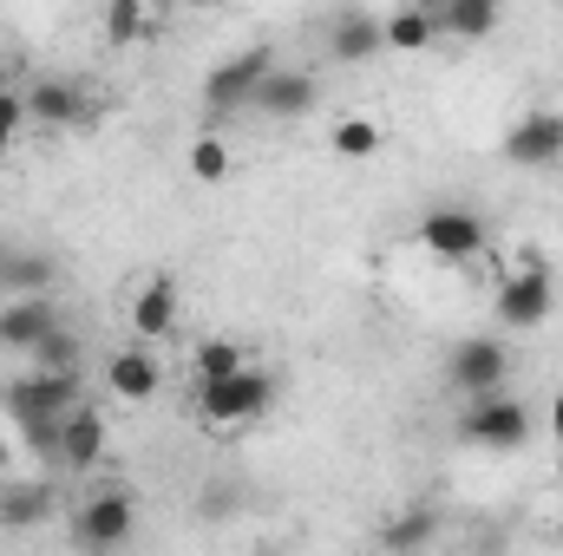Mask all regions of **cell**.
Here are the masks:
<instances>
[{
	"instance_id": "obj_7",
	"label": "cell",
	"mask_w": 563,
	"mask_h": 556,
	"mask_svg": "<svg viewBox=\"0 0 563 556\" xmlns=\"http://www.w3.org/2000/svg\"><path fill=\"white\" fill-rule=\"evenodd\" d=\"M132 531H139V498H132L125 485H112V491H92V498L73 511V537H79L86 551H119Z\"/></svg>"
},
{
	"instance_id": "obj_30",
	"label": "cell",
	"mask_w": 563,
	"mask_h": 556,
	"mask_svg": "<svg viewBox=\"0 0 563 556\" xmlns=\"http://www.w3.org/2000/svg\"><path fill=\"white\" fill-rule=\"evenodd\" d=\"M7 471H13V445L0 438V478H7Z\"/></svg>"
},
{
	"instance_id": "obj_20",
	"label": "cell",
	"mask_w": 563,
	"mask_h": 556,
	"mask_svg": "<svg viewBox=\"0 0 563 556\" xmlns=\"http://www.w3.org/2000/svg\"><path fill=\"white\" fill-rule=\"evenodd\" d=\"M380 26H387V53H426L439 40V20H432L426 0H407L394 13H380Z\"/></svg>"
},
{
	"instance_id": "obj_29",
	"label": "cell",
	"mask_w": 563,
	"mask_h": 556,
	"mask_svg": "<svg viewBox=\"0 0 563 556\" xmlns=\"http://www.w3.org/2000/svg\"><path fill=\"white\" fill-rule=\"evenodd\" d=\"M551 438L563 445V393H551Z\"/></svg>"
},
{
	"instance_id": "obj_27",
	"label": "cell",
	"mask_w": 563,
	"mask_h": 556,
	"mask_svg": "<svg viewBox=\"0 0 563 556\" xmlns=\"http://www.w3.org/2000/svg\"><path fill=\"white\" fill-rule=\"evenodd\" d=\"M538 269H551V256H544L538 243H511V249H498V276H538Z\"/></svg>"
},
{
	"instance_id": "obj_2",
	"label": "cell",
	"mask_w": 563,
	"mask_h": 556,
	"mask_svg": "<svg viewBox=\"0 0 563 556\" xmlns=\"http://www.w3.org/2000/svg\"><path fill=\"white\" fill-rule=\"evenodd\" d=\"M452 432H459V445H472V452H525V445H531V413H525V400H511V393L498 387V393L465 400L459 419H452Z\"/></svg>"
},
{
	"instance_id": "obj_18",
	"label": "cell",
	"mask_w": 563,
	"mask_h": 556,
	"mask_svg": "<svg viewBox=\"0 0 563 556\" xmlns=\"http://www.w3.org/2000/svg\"><path fill=\"white\" fill-rule=\"evenodd\" d=\"M53 504H59V491L46 478H26V485L0 478V531H33L53 518Z\"/></svg>"
},
{
	"instance_id": "obj_5",
	"label": "cell",
	"mask_w": 563,
	"mask_h": 556,
	"mask_svg": "<svg viewBox=\"0 0 563 556\" xmlns=\"http://www.w3.org/2000/svg\"><path fill=\"white\" fill-rule=\"evenodd\" d=\"M505 164H518V170H551L563 164V112L558 105H531V112H518L511 125H505Z\"/></svg>"
},
{
	"instance_id": "obj_24",
	"label": "cell",
	"mask_w": 563,
	"mask_h": 556,
	"mask_svg": "<svg viewBox=\"0 0 563 556\" xmlns=\"http://www.w3.org/2000/svg\"><path fill=\"white\" fill-rule=\"evenodd\" d=\"M106 40H112V46H144V40H151L144 0H106Z\"/></svg>"
},
{
	"instance_id": "obj_25",
	"label": "cell",
	"mask_w": 563,
	"mask_h": 556,
	"mask_svg": "<svg viewBox=\"0 0 563 556\" xmlns=\"http://www.w3.org/2000/svg\"><path fill=\"white\" fill-rule=\"evenodd\" d=\"M197 380H223V374H236V367H250V354L236 347V341H223V334H210V341H197Z\"/></svg>"
},
{
	"instance_id": "obj_8",
	"label": "cell",
	"mask_w": 563,
	"mask_h": 556,
	"mask_svg": "<svg viewBox=\"0 0 563 556\" xmlns=\"http://www.w3.org/2000/svg\"><path fill=\"white\" fill-rule=\"evenodd\" d=\"M269 73H276V46H243L236 59H223V66L203 73V105H210V112H236V105L256 99V86H263Z\"/></svg>"
},
{
	"instance_id": "obj_19",
	"label": "cell",
	"mask_w": 563,
	"mask_h": 556,
	"mask_svg": "<svg viewBox=\"0 0 563 556\" xmlns=\"http://www.w3.org/2000/svg\"><path fill=\"white\" fill-rule=\"evenodd\" d=\"M59 281V263L46 249H7L0 263V294H53Z\"/></svg>"
},
{
	"instance_id": "obj_15",
	"label": "cell",
	"mask_w": 563,
	"mask_h": 556,
	"mask_svg": "<svg viewBox=\"0 0 563 556\" xmlns=\"http://www.w3.org/2000/svg\"><path fill=\"white\" fill-rule=\"evenodd\" d=\"M426 7H432L439 33L459 40V46H478L505 26V0H426Z\"/></svg>"
},
{
	"instance_id": "obj_22",
	"label": "cell",
	"mask_w": 563,
	"mask_h": 556,
	"mask_svg": "<svg viewBox=\"0 0 563 556\" xmlns=\"http://www.w3.org/2000/svg\"><path fill=\"white\" fill-rule=\"evenodd\" d=\"M184 170H190V184H230V170H236V151L223 132H197L190 151H184Z\"/></svg>"
},
{
	"instance_id": "obj_4",
	"label": "cell",
	"mask_w": 563,
	"mask_h": 556,
	"mask_svg": "<svg viewBox=\"0 0 563 556\" xmlns=\"http://www.w3.org/2000/svg\"><path fill=\"white\" fill-rule=\"evenodd\" d=\"M511 380V347L492 341V334H465L452 354H445V387L459 400H478V393H498Z\"/></svg>"
},
{
	"instance_id": "obj_28",
	"label": "cell",
	"mask_w": 563,
	"mask_h": 556,
	"mask_svg": "<svg viewBox=\"0 0 563 556\" xmlns=\"http://www.w3.org/2000/svg\"><path fill=\"white\" fill-rule=\"evenodd\" d=\"M26 125H33V119H26V92H13V86H0V151H7V144L20 138Z\"/></svg>"
},
{
	"instance_id": "obj_9",
	"label": "cell",
	"mask_w": 563,
	"mask_h": 556,
	"mask_svg": "<svg viewBox=\"0 0 563 556\" xmlns=\"http://www.w3.org/2000/svg\"><path fill=\"white\" fill-rule=\"evenodd\" d=\"M26 119L46 125V132H79V125L99 119V105L79 79H33L26 86Z\"/></svg>"
},
{
	"instance_id": "obj_13",
	"label": "cell",
	"mask_w": 563,
	"mask_h": 556,
	"mask_svg": "<svg viewBox=\"0 0 563 556\" xmlns=\"http://www.w3.org/2000/svg\"><path fill=\"white\" fill-rule=\"evenodd\" d=\"M328 53H334V66H367L374 53H387V26H380V13H367V7L334 13V26H328Z\"/></svg>"
},
{
	"instance_id": "obj_23",
	"label": "cell",
	"mask_w": 563,
	"mask_h": 556,
	"mask_svg": "<svg viewBox=\"0 0 563 556\" xmlns=\"http://www.w3.org/2000/svg\"><path fill=\"white\" fill-rule=\"evenodd\" d=\"M432 531H439V518H432L426 504H413V511H400V518L380 524V544H387V551H426Z\"/></svg>"
},
{
	"instance_id": "obj_1",
	"label": "cell",
	"mask_w": 563,
	"mask_h": 556,
	"mask_svg": "<svg viewBox=\"0 0 563 556\" xmlns=\"http://www.w3.org/2000/svg\"><path fill=\"white\" fill-rule=\"evenodd\" d=\"M282 380L269 367H236V374H223V380H197V425L210 432V438H236V432H250L256 419L276 407Z\"/></svg>"
},
{
	"instance_id": "obj_17",
	"label": "cell",
	"mask_w": 563,
	"mask_h": 556,
	"mask_svg": "<svg viewBox=\"0 0 563 556\" xmlns=\"http://www.w3.org/2000/svg\"><path fill=\"white\" fill-rule=\"evenodd\" d=\"M263 119H308L314 105H321V86H314V73H269L263 86H256V99H250Z\"/></svg>"
},
{
	"instance_id": "obj_6",
	"label": "cell",
	"mask_w": 563,
	"mask_h": 556,
	"mask_svg": "<svg viewBox=\"0 0 563 556\" xmlns=\"http://www.w3.org/2000/svg\"><path fill=\"white\" fill-rule=\"evenodd\" d=\"M0 407L13 419H59L79 407V374H66V367H26L20 380H7Z\"/></svg>"
},
{
	"instance_id": "obj_3",
	"label": "cell",
	"mask_w": 563,
	"mask_h": 556,
	"mask_svg": "<svg viewBox=\"0 0 563 556\" xmlns=\"http://www.w3.org/2000/svg\"><path fill=\"white\" fill-rule=\"evenodd\" d=\"M420 249L426 256H439V263H478V256L492 249V230H485L478 210H465V203H439V210H426L420 216Z\"/></svg>"
},
{
	"instance_id": "obj_10",
	"label": "cell",
	"mask_w": 563,
	"mask_h": 556,
	"mask_svg": "<svg viewBox=\"0 0 563 556\" xmlns=\"http://www.w3.org/2000/svg\"><path fill=\"white\" fill-rule=\"evenodd\" d=\"M492 308H498V321H505L511 334H531V327L551 321V308H558V281H551V269H538V276H498Z\"/></svg>"
},
{
	"instance_id": "obj_11",
	"label": "cell",
	"mask_w": 563,
	"mask_h": 556,
	"mask_svg": "<svg viewBox=\"0 0 563 556\" xmlns=\"http://www.w3.org/2000/svg\"><path fill=\"white\" fill-rule=\"evenodd\" d=\"M125 321H132V334H139L144 347L170 341V334H177V281L144 276L139 288H132V301H125Z\"/></svg>"
},
{
	"instance_id": "obj_26",
	"label": "cell",
	"mask_w": 563,
	"mask_h": 556,
	"mask_svg": "<svg viewBox=\"0 0 563 556\" xmlns=\"http://www.w3.org/2000/svg\"><path fill=\"white\" fill-rule=\"evenodd\" d=\"M33 367H66V374H79V334L59 321V327L33 347Z\"/></svg>"
},
{
	"instance_id": "obj_14",
	"label": "cell",
	"mask_w": 563,
	"mask_h": 556,
	"mask_svg": "<svg viewBox=\"0 0 563 556\" xmlns=\"http://www.w3.org/2000/svg\"><path fill=\"white\" fill-rule=\"evenodd\" d=\"M106 445H112V425L99 407H73V413L59 419V465H73V471H92L99 458H106Z\"/></svg>"
},
{
	"instance_id": "obj_31",
	"label": "cell",
	"mask_w": 563,
	"mask_h": 556,
	"mask_svg": "<svg viewBox=\"0 0 563 556\" xmlns=\"http://www.w3.org/2000/svg\"><path fill=\"white\" fill-rule=\"evenodd\" d=\"M0 86H13V59L7 53H0Z\"/></svg>"
},
{
	"instance_id": "obj_16",
	"label": "cell",
	"mask_w": 563,
	"mask_h": 556,
	"mask_svg": "<svg viewBox=\"0 0 563 556\" xmlns=\"http://www.w3.org/2000/svg\"><path fill=\"white\" fill-rule=\"evenodd\" d=\"M106 387H112V400H125V407H151L157 400V387H164V367L139 347H119L112 360H106Z\"/></svg>"
},
{
	"instance_id": "obj_12",
	"label": "cell",
	"mask_w": 563,
	"mask_h": 556,
	"mask_svg": "<svg viewBox=\"0 0 563 556\" xmlns=\"http://www.w3.org/2000/svg\"><path fill=\"white\" fill-rule=\"evenodd\" d=\"M59 327V308H53V294H7L0 301V347H13V354H33L46 334Z\"/></svg>"
},
{
	"instance_id": "obj_21",
	"label": "cell",
	"mask_w": 563,
	"mask_h": 556,
	"mask_svg": "<svg viewBox=\"0 0 563 556\" xmlns=\"http://www.w3.org/2000/svg\"><path fill=\"white\" fill-rule=\"evenodd\" d=\"M380 144H387V125H380V119H367V112H347V119H334V125H328V151H334V157H347V164L380 157Z\"/></svg>"
},
{
	"instance_id": "obj_32",
	"label": "cell",
	"mask_w": 563,
	"mask_h": 556,
	"mask_svg": "<svg viewBox=\"0 0 563 556\" xmlns=\"http://www.w3.org/2000/svg\"><path fill=\"white\" fill-rule=\"evenodd\" d=\"M0 263H7V243H0Z\"/></svg>"
}]
</instances>
